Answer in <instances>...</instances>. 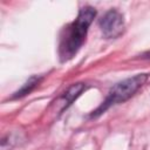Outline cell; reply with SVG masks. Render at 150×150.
<instances>
[{
	"label": "cell",
	"mask_w": 150,
	"mask_h": 150,
	"mask_svg": "<svg viewBox=\"0 0 150 150\" xmlns=\"http://www.w3.org/2000/svg\"><path fill=\"white\" fill-rule=\"evenodd\" d=\"M95 16L96 9L91 6H84L80 9L76 19L63 29L59 46V55L62 62L70 60L80 50Z\"/></svg>",
	"instance_id": "6da1fadb"
},
{
	"label": "cell",
	"mask_w": 150,
	"mask_h": 150,
	"mask_svg": "<svg viewBox=\"0 0 150 150\" xmlns=\"http://www.w3.org/2000/svg\"><path fill=\"white\" fill-rule=\"evenodd\" d=\"M146 80H148V74L142 73V74H137L132 77H128V79L116 83L109 90L104 101L89 115V117L90 118L98 117L104 111H107L111 105L128 101L143 87V84L146 82Z\"/></svg>",
	"instance_id": "7a4b0ae2"
},
{
	"label": "cell",
	"mask_w": 150,
	"mask_h": 150,
	"mask_svg": "<svg viewBox=\"0 0 150 150\" xmlns=\"http://www.w3.org/2000/svg\"><path fill=\"white\" fill-rule=\"evenodd\" d=\"M102 34L107 39H116L124 33L125 23L124 18L121 12L116 8H111L107 11L98 21Z\"/></svg>",
	"instance_id": "3957f363"
},
{
	"label": "cell",
	"mask_w": 150,
	"mask_h": 150,
	"mask_svg": "<svg viewBox=\"0 0 150 150\" xmlns=\"http://www.w3.org/2000/svg\"><path fill=\"white\" fill-rule=\"evenodd\" d=\"M86 88H87V86H86L84 83H82V82H77V83L71 84V86L64 91V94H63L62 97H61V98L63 100L62 110L67 109V108L86 90Z\"/></svg>",
	"instance_id": "277c9868"
},
{
	"label": "cell",
	"mask_w": 150,
	"mask_h": 150,
	"mask_svg": "<svg viewBox=\"0 0 150 150\" xmlns=\"http://www.w3.org/2000/svg\"><path fill=\"white\" fill-rule=\"evenodd\" d=\"M41 81H42V76H36V75H34V76L29 77V79L21 86V88H20L19 90H16V91L13 94V96L11 97V100L21 98V97H23V96L30 94V93L40 84Z\"/></svg>",
	"instance_id": "5b68a950"
},
{
	"label": "cell",
	"mask_w": 150,
	"mask_h": 150,
	"mask_svg": "<svg viewBox=\"0 0 150 150\" xmlns=\"http://www.w3.org/2000/svg\"><path fill=\"white\" fill-rule=\"evenodd\" d=\"M18 144V135L8 134L1 141V150H11Z\"/></svg>",
	"instance_id": "8992f818"
},
{
	"label": "cell",
	"mask_w": 150,
	"mask_h": 150,
	"mask_svg": "<svg viewBox=\"0 0 150 150\" xmlns=\"http://www.w3.org/2000/svg\"><path fill=\"white\" fill-rule=\"evenodd\" d=\"M142 59H150V50L146 52V53H144V54L142 55Z\"/></svg>",
	"instance_id": "52a82bcc"
}]
</instances>
